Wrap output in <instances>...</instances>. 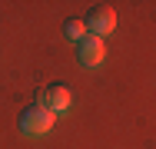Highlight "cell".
Instances as JSON below:
<instances>
[{
  "instance_id": "277c9868",
  "label": "cell",
  "mask_w": 156,
  "mask_h": 149,
  "mask_svg": "<svg viewBox=\"0 0 156 149\" xmlns=\"http://www.w3.org/2000/svg\"><path fill=\"white\" fill-rule=\"evenodd\" d=\"M103 57H106V47H103L100 36H90V33H87V36L76 43V60H80L83 66H96Z\"/></svg>"
},
{
  "instance_id": "7a4b0ae2",
  "label": "cell",
  "mask_w": 156,
  "mask_h": 149,
  "mask_svg": "<svg viewBox=\"0 0 156 149\" xmlns=\"http://www.w3.org/2000/svg\"><path fill=\"white\" fill-rule=\"evenodd\" d=\"M83 23H87V33L90 36H100L103 40V33H113V27H116V10L106 7V3H93L90 13L83 17Z\"/></svg>"
},
{
  "instance_id": "5b68a950",
  "label": "cell",
  "mask_w": 156,
  "mask_h": 149,
  "mask_svg": "<svg viewBox=\"0 0 156 149\" xmlns=\"http://www.w3.org/2000/svg\"><path fill=\"white\" fill-rule=\"evenodd\" d=\"M63 33H66V40H73V43H80V40L87 36V23H83L80 17H70V20L63 23Z\"/></svg>"
},
{
  "instance_id": "6da1fadb",
  "label": "cell",
  "mask_w": 156,
  "mask_h": 149,
  "mask_svg": "<svg viewBox=\"0 0 156 149\" xmlns=\"http://www.w3.org/2000/svg\"><path fill=\"white\" fill-rule=\"evenodd\" d=\"M53 113H47L43 106H27L20 113V133L23 136H47L53 129Z\"/></svg>"
},
{
  "instance_id": "3957f363",
  "label": "cell",
  "mask_w": 156,
  "mask_h": 149,
  "mask_svg": "<svg viewBox=\"0 0 156 149\" xmlns=\"http://www.w3.org/2000/svg\"><path fill=\"white\" fill-rule=\"evenodd\" d=\"M37 106H43L47 113H66L70 109V89L63 86V83H47V86H40L37 93Z\"/></svg>"
}]
</instances>
